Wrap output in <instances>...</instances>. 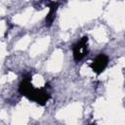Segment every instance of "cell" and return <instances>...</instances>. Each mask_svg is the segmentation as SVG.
Listing matches in <instances>:
<instances>
[{
	"label": "cell",
	"instance_id": "6da1fadb",
	"mask_svg": "<svg viewBox=\"0 0 125 125\" xmlns=\"http://www.w3.org/2000/svg\"><path fill=\"white\" fill-rule=\"evenodd\" d=\"M19 92L22 96L26 97L29 101H33L40 105H45L50 99V94L44 88L38 89L33 87L30 74L23 76L21 82L19 85Z\"/></svg>",
	"mask_w": 125,
	"mask_h": 125
},
{
	"label": "cell",
	"instance_id": "277c9868",
	"mask_svg": "<svg viewBox=\"0 0 125 125\" xmlns=\"http://www.w3.org/2000/svg\"><path fill=\"white\" fill-rule=\"evenodd\" d=\"M48 6H49V13L46 16L45 21H46V25L47 26H50V25H52L53 21H54V19L56 17L55 15H56V11L58 9L59 3L58 2H50Z\"/></svg>",
	"mask_w": 125,
	"mask_h": 125
},
{
	"label": "cell",
	"instance_id": "7a4b0ae2",
	"mask_svg": "<svg viewBox=\"0 0 125 125\" xmlns=\"http://www.w3.org/2000/svg\"><path fill=\"white\" fill-rule=\"evenodd\" d=\"M73 59L75 62L81 61L88 54V37L83 36L79 41H77L72 47Z\"/></svg>",
	"mask_w": 125,
	"mask_h": 125
},
{
	"label": "cell",
	"instance_id": "3957f363",
	"mask_svg": "<svg viewBox=\"0 0 125 125\" xmlns=\"http://www.w3.org/2000/svg\"><path fill=\"white\" fill-rule=\"evenodd\" d=\"M107 63H108V58H107V56L104 55V54H99L94 59V61L91 62L90 67L92 68V70L97 75H99V74H101L105 69V67L107 66Z\"/></svg>",
	"mask_w": 125,
	"mask_h": 125
}]
</instances>
